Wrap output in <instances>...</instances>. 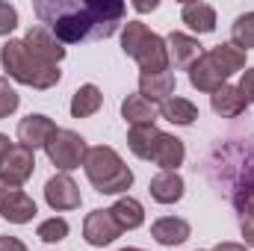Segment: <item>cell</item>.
I'll return each mask as SVG.
<instances>
[{
  "label": "cell",
  "mask_w": 254,
  "mask_h": 251,
  "mask_svg": "<svg viewBox=\"0 0 254 251\" xmlns=\"http://www.w3.org/2000/svg\"><path fill=\"white\" fill-rule=\"evenodd\" d=\"M33 12L63 45H77L116 36L127 6L122 0H36Z\"/></svg>",
  "instance_id": "1"
},
{
  "label": "cell",
  "mask_w": 254,
  "mask_h": 251,
  "mask_svg": "<svg viewBox=\"0 0 254 251\" xmlns=\"http://www.w3.org/2000/svg\"><path fill=\"white\" fill-rule=\"evenodd\" d=\"M0 65L6 71V77H12L15 83L21 86H30V89H54L60 80H63V71L60 65H48V63H39L21 39H9L3 48H0Z\"/></svg>",
  "instance_id": "2"
},
{
  "label": "cell",
  "mask_w": 254,
  "mask_h": 251,
  "mask_svg": "<svg viewBox=\"0 0 254 251\" xmlns=\"http://www.w3.org/2000/svg\"><path fill=\"white\" fill-rule=\"evenodd\" d=\"M83 169H86L89 184L95 187V192H101V195H122V192H127V189L133 187L130 166H125V160L119 157V151L110 148V145L89 148Z\"/></svg>",
  "instance_id": "3"
},
{
  "label": "cell",
  "mask_w": 254,
  "mask_h": 251,
  "mask_svg": "<svg viewBox=\"0 0 254 251\" xmlns=\"http://www.w3.org/2000/svg\"><path fill=\"white\" fill-rule=\"evenodd\" d=\"M122 51L136 65L142 68V74H160L169 71V51H166V39L151 33L142 21H127L122 30Z\"/></svg>",
  "instance_id": "4"
},
{
  "label": "cell",
  "mask_w": 254,
  "mask_h": 251,
  "mask_svg": "<svg viewBox=\"0 0 254 251\" xmlns=\"http://www.w3.org/2000/svg\"><path fill=\"white\" fill-rule=\"evenodd\" d=\"M45 154H48V160H51L60 172L68 175V172H74V169H80V166L86 163L89 145H86V139H83L80 133L60 127V130L54 133V139L45 145Z\"/></svg>",
  "instance_id": "5"
},
{
  "label": "cell",
  "mask_w": 254,
  "mask_h": 251,
  "mask_svg": "<svg viewBox=\"0 0 254 251\" xmlns=\"http://www.w3.org/2000/svg\"><path fill=\"white\" fill-rule=\"evenodd\" d=\"M36 213H39L36 201L24 189L6 178H0V216L9 225H30L36 219Z\"/></svg>",
  "instance_id": "6"
},
{
  "label": "cell",
  "mask_w": 254,
  "mask_h": 251,
  "mask_svg": "<svg viewBox=\"0 0 254 251\" xmlns=\"http://www.w3.org/2000/svg\"><path fill=\"white\" fill-rule=\"evenodd\" d=\"M21 42H24V48H27L39 63H48V65H60L65 60V54H68L63 42H60L48 27H42V24H39V27H30Z\"/></svg>",
  "instance_id": "7"
},
{
  "label": "cell",
  "mask_w": 254,
  "mask_h": 251,
  "mask_svg": "<svg viewBox=\"0 0 254 251\" xmlns=\"http://www.w3.org/2000/svg\"><path fill=\"white\" fill-rule=\"evenodd\" d=\"M125 231L116 225L113 213L110 210H92L86 219H83V240L92 246V249H104L110 243H116Z\"/></svg>",
  "instance_id": "8"
},
{
  "label": "cell",
  "mask_w": 254,
  "mask_h": 251,
  "mask_svg": "<svg viewBox=\"0 0 254 251\" xmlns=\"http://www.w3.org/2000/svg\"><path fill=\"white\" fill-rule=\"evenodd\" d=\"M45 201H48L51 210L68 213V210H77V207H80L83 195H80V187L74 184V178L65 175V172H60V175H54V178L45 184Z\"/></svg>",
  "instance_id": "9"
},
{
  "label": "cell",
  "mask_w": 254,
  "mask_h": 251,
  "mask_svg": "<svg viewBox=\"0 0 254 251\" xmlns=\"http://www.w3.org/2000/svg\"><path fill=\"white\" fill-rule=\"evenodd\" d=\"M33 172H36V151H30L24 145H12L0 160V178H6L18 187H24L33 178Z\"/></svg>",
  "instance_id": "10"
},
{
  "label": "cell",
  "mask_w": 254,
  "mask_h": 251,
  "mask_svg": "<svg viewBox=\"0 0 254 251\" xmlns=\"http://www.w3.org/2000/svg\"><path fill=\"white\" fill-rule=\"evenodd\" d=\"M190 83H192V89L213 95V92H219V89L228 83V71L213 60L210 51H204V54L198 57V63L190 68Z\"/></svg>",
  "instance_id": "11"
},
{
  "label": "cell",
  "mask_w": 254,
  "mask_h": 251,
  "mask_svg": "<svg viewBox=\"0 0 254 251\" xmlns=\"http://www.w3.org/2000/svg\"><path fill=\"white\" fill-rule=\"evenodd\" d=\"M57 130H60V127L54 125V119H48V116H42V113H30L27 119L18 122V145H24V148H30V151L45 148V145L54 139Z\"/></svg>",
  "instance_id": "12"
},
{
  "label": "cell",
  "mask_w": 254,
  "mask_h": 251,
  "mask_svg": "<svg viewBox=\"0 0 254 251\" xmlns=\"http://www.w3.org/2000/svg\"><path fill=\"white\" fill-rule=\"evenodd\" d=\"M166 51H169V65L172 68H192L198 63V57L204 54L198 39H192L187 33H169L166 36Z\"/></svg>",
  "instance_id": "13"
},
{
  "label": "cell",
  "mask_w": 254,
  "mask_h": 251,
  "mask_svg": "<svg viewBox=\"0 0 254 251\" xmlns=\"http://www.w3.org/2000/svg\"><path fill=\"white\" fill-rule=\"evenodd\" d=\"M151 237L166 246V249H175V246H184L192 237V228L187 219H178V216H163L151 225Z\"/></svg>",
  "instance_id": "14"
},
{
  "label": "cell",
  "mask_w": 254,
  "mask_h": 251,
  "mask_svg": "<svg viewBox=\"0 0 254 251\" xmlns=\"http://www.w3.org/2000/svg\"><path fill=\"white\" fill-rule=\"evenodd\" d=\"M187 160V148H184V139L172 136V133H160V142L154 148V157L151 163L160 166V172H178V166H184Z\"/></svg>",
  "instance_id": "15"
},
{
  "label": "cell",
  "mask_w": 254,
  "mask_h": 251,
  "mask_svg": "<svg viewBox=\"0 0 254 251\" xmlns=\"http://www.w3.org/2000/svg\"><path fill=\"white\" fill-rule=\"evenodd\" d=\"M148 192L157 204H178L187 192V184L178 172H157L148 184Z\"/></svg>",
  "instance_id": "16"
},
{
  "label": "cell",
  "mask_w": 254,
  "mask_h": 251,
  "mask_svg": "<svg viewBox=\"0 0 254 251\" xmlns=\"http://www.w3.org/2000/svg\"><path fill=\"white\" fill-rule=\"evenodd\" d=\"M181 21L190 27L192 33L207 36V33L216 30V9L210 3H204V0H187L181 6Z\"/></svg>",
  "instance_id": "17"
},
{
  "label": "cell",
  "mask_w": 254,
  "mask_h": 251,
  "mask_svg": "<svg viewBox=\"0 0 254 251\" xmlns=\"http://www.w3.org/2000/svg\"><path fill=\"white\" fill-rule=\"evenodd\" d=\"M175 86H178V80H175V74L172 71H160V74H139V95L145 98V101H151V104H163V101H169L172 95H175Z\"/></svg>",
  "instance_id": "18"
},
{
  "label": "cell",
  "mask_w": 254,
  "mask_h": 251,
  "mask_svg": "<svg viewBox=\"0 0 254 251\" xmlns=\"http://www.w3.org/2000/svg\"><path fill=\"white\" fill-rule=\"evenodd\" d=\"M210 107H213V113H216V116H222V119H237V116H243V113H246L249 101H246V95L240 92V86L225 83L219 92H213V95H210Z\"/></svg>",
  "instance_id": "19"
},
{
  "label": "cell",
  "mask_w": 254,
  "mask_h": 251,
  "mask_svg": "<svg viewBox=\"0 0 254 251\" xmlns=\"http://www.w3.org/2000/svg\"><path fill=\"white\" fill-rule=\"evenodd\" d=\"M110 213H113V219H116V225H119L122 231H136V228L145 225V207H142V201L133 198V195H122V198L110 207Z\"/></svg>",
  "instance_id": "20"
},
{
  "label": "cell",
  "mask_w": 254,
  "mask_h": 251,
  "mask_svg": "<svg viewBox=\"0 0 254 251\" xmlns=\"http://www.w3.org/2000/svg\"><path fill=\"white\" fill-rule=\"evenodd\" d=\"M160 127L157 125H136L127 130V148L139 157V160H151L154 157V148L160 142Z\"/></svg>",
  "instance_id": "21"
},
{
  "label": "cell",
  "mask_w": 254,
  "mask_h": 251,
  "mask_svg": "<svg viewBox=\"0 0 254 251\" xmlns=\"http://www.w3.org/2000/svg\"><path fill=\"white\" fill-rule=\"evenodd\" d=\"M157 116H160V110H157L151 101H145L142 95H127L125 101H122V119L130 122V127L154 125V122H157Z\"/></svg>",
  "instance_id": "22"
},
{
  "label": "cell",
  "mask_w": 254,
  "mask_h": 251,
  "mask_svg": "<svg viewBox=\"0 0 254 251\" xmlns=\"http://www.w3.org/2000/svg\"><path fill=\"white\" fill-rule=\"evenodd\" d=\"M101 107H104L101 89H98L95 83H86V86H80V89L74 92V98H71V119H89V116H95Z\"/></svg>",
  "instance_id": "23"
},
{
  "label": "cell",
  "mask_w": 254,
  "mask_h": 251,
  "mask_svg": "<svg viewBox=\"0 0 254 251\" xmlns=\"http://www.w3.org/2000/svg\"><path fill=\"white\" fill-rule=\"evenodd\" d=\"M160 116L178 127H190L198 119V107L192 104L190 98H169V101L160 104Z\"/></svg>",
  "instance_id": "24"
},
{
  "label": "cell",
  "mask_w": 254,
  "mask_h": 251,
  "mask_svg": "<svg viewBox=\"0 0 254 251\" xmlns=\"http://www.w3.org/2000/svg\"><path fill=\"white\" fill-rule=\"evenodd\" d=\"M210 54H213V60H216V63L228 71V77L246 68V51H240V48H237V45H231V42H225V45H216Z\"/></svg>",
  "instance_id": "25"
},
{
  "label": "cell",
  "mask_w": 254,
  "mask_h": 251,
  "mask_svg": "<svg viewBox=\"0 0 254 251\" xmlns=\"http://www.w3.org/2000/svg\"><path fill=\"white\" fill-rule=\"evenodd\" d=\"M231 45H237L240 51H252L254 48V12H243L231 24Z\"/></svg>",
  "instance_id": "26"
},
{
  "label": "cell",
  "mask_w": 254,
  "mask_h": 251,
  "mask_svg": "<svg viewBox=\"0 0 254 251\" xmlns=\"http://www.w3.org/2000/svg\"><path fill=\"white\" fill-rule=\"evenodd\" d=\"M36 237H39L42 243H48V246L63 243L65 237H68V222H65L63 216H51V219H45V222L36 228Z\"/></svg>",
  "instance_id": "27"
},
{
  "label": "cell",
  "mask_w": 254,
  "mask_h": 251,
  "mask_svg": "<svg viewBox=\"0 0 254 251\" xmlns=\"http://www.w3.org/2000/svg\"><path fill=\"white\" fill-rule=\"evenodd\" d=\"M18 104H21V98H18V92L12 89L9 77H0V122L9 119V116L18 110Z\"/></svg>",
  "instance_id": "28"
},
{
  "label": "cell",
  "mask_w": 254,
  "mask_h": 251,
  "mask_svg": "<svg viewBox=\"0 0 254 251\" xmlns=\"http://www.w3.org/2000/svg\"><path fill=\"white\" fill-rule=\"evenodd\" d=\"M15 27H18V9L0 0V36H9Z\"/></svg>",
  "instance_id": "29"
},
{
  "label": "cell",
  "mask_w": 254,
  "mask_h": 251,
  "mask_svg": "<svg viewBox=\"0 0 254 251\" xmlns=\"http://www.w3.org/2000/svg\"><path fill=\"white\" fill-rule=\"evenodd\" d=\"M240 92L246 95V101H249V104H254V68H246V71H243Z\"/></svg>",
  "instance_id": "30"
},
{
  "label": "cell",
  "mask_w": 254,
  "mask_h": 251,
  "mask_svg": "<svg viewBox=\"0 0 254 251\" xmlns=\"http://www.w3.org/2000/svg\"><path fill=\"white\" fill-rule=\"evenodd\" d=\"M240 231H243L246 246L254 249V213H243V225H240Z\"/></svg>",
  "instance_id": "31"
},
{
  "label": "cell",
  "mask_w": 254,
  "mask_h": 251,
  "mask_svg": "<svg viewBox=\"0 0 254 251\" xmlns=\"http://www.w3.org/2000/svg\"><path fill=\"white\" fill-rule=\"evenodd\" d=\"M0 251H27V246L18 237H0Z\"/></svg>",
  "instance_id": "32"
},
{
  "label": "cell",
  "mask_w": 254,
  "mask_h": 251,
  "mask_svg": "<svg viewBox=\"0 0 254 251\" xmlns=\"http://www.w3.org/2000/svg\"><path fill=\"white\" fill-rule=\"evenodd\" d=\"M213 251H249V246H243V243H219Z\"/></svg>",
  "instance_id": "33"
},
{
  "label": "cell",
  "mask_w": 254,
  "mask_h": 251,
  "mask_svg": "<svg viewBox=\"0 0 254 251\" xmlns=\"http://www.w3.org/2000/svg\"><path fill=\"white\" fill-rule=\"evenodd\" d=\"M157 6H160V0H151V3H133L136 12H154Z\"/></svg>",
  "instance_id": "34"
},
{
  "label": "cell",
  "mask_w": 254,
  "mask_h": 251,
  "mask_svg": "<svg viewBox=\"0 0 254 251\" xmlns=\"http://www.w3.org/2000/svg\"><path fill=\"white\" fill-rule=\"evenodd\" d=\"M9 148H12V142H9V136H6V133H0V160H3V154H6Z\"/></svg>",
  "instance_id": "35"
},
{
  "label": "cell",
  "mask_w": 254,
  "mask_h": 251,
  "mask_svg": "<svg viewBox=\"0 0 254 251\" xmlns=\"http://www.w3.org/2000/svg\"><path fill=\"white\" fill-rule=\"evenodd\" d=\"M119 251H145V249H133V246H130V249H119Z\"/></svg>",
  "instance_id": "36"
}]
</instances>
